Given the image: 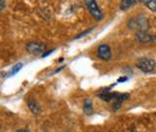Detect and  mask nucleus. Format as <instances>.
<instances>
[{
  "label": "nucleus",
  "instance_id": "obj_1",
  "mask_svg": "<svg viewBox=\"0 0 156 132\" xmlns=\"http://www.w3.org/2000/svg\"><path fill=\"white\" fill-rule=\"evenodd\" d=\"M127 26H128V28L131 29V31H135L136 32L148 31L149 21H148V19L146 17L139 15V16L131 18L128 21Z\"/></svg>",
  "mask_w": 156,
  "mask_h": 132
},
{
  "label": "nucleus",
  "instance_id": "obj_2",
  "mask_svg": "<svg viewBox=\"0 0 156 132\" xmlns=\"http://www.w3.org/2000/svg\"><path fill=\"white\" fill-rule=\"evenodd\" d=\"M136 68H139L140 72L144 73L152 72L156 68V63L153 59L150 58H141L136 63Z\"/></svg>",
  "mask_w": 156,
  "mask_h": 132
},
{
  "label": "nucleus",
  "instance_id": "obj_3",
  "mask_svg": "<svg viewBox=\"0 0 156 132\" xmlns=\"http://www.w3.org/2000/svg\"><path fill=\"white\" fill-rule=\"evenodd\" d=\"M85 4L92 16L94 17L97 21H101L102 17H104V15H102L101 10L100 9L99 5L96 2V0H85Z\"/></svg>",
  "mask_w": 156,
  "mask_h": 132
},
{
  "label": "nucleus",
  "instance_id": "obj_4",
  "mask_svg": "<svg viewBox=\"0 0 156 132\" xmlns=\"http://www.w3.org/2000/svg\"><path fill=\"white\" fill-rule=\"evenodd\" d=\"M136 40L140 44H150L155 41L156 36L148 32V31H139L136 32Z\"/></svg>",
  "mask_w": 156,
  "mask_h": 132
},
{
  "label": "nucleus",
  "instance_id": "obj_5",
  "mask_svg": "<svg viewBox=\"0 0 156 132\" xmlns=\"http://www.w3.org/2000/svg\"><path fill=\"white\" fill-rule=\"evenodd\" d=\"M26 49L28 53L33 54V55H39V54H42L46 49V45L44 43L41 42H36V41H32L27 44Z\"/></svg>",
  "mask_w": 156,
  "mask_h": 132
},
{
  "label": "nucleus",
  "instance_id": "obj_6",
  "mask_svg": "<svg viewBox=\"0 0 156 132\" xmlns=\"http://www.w3.org/2000/svg\"><path fill=\"white\" fill-rule=\"evenodd\" d=\"M97 55L102 61H109L112 56L111 49L107 44H101V45L98 47Z\"/></svg>",
  "mask_w": 156,
  "mask_h": 132
},
{
  "label": "nucleus",
  "instance_id": "obj_7",
  "mask_svg": "<svg viewBox=\"0 0 156 132\" xmlns=\"http://www.w3.org/2000/svg\"><path fill=\"white\" fill-rule=\"evenodd\" d=\"M119 95H120V93L110 92V91H104V92H101V94H99V97L105 102H112V103H113L117 99V98L119 97Z\"/></svg>",
  "mask_w": 156,
  "mask_h": 132
},
{
  "label": "nucleus",
  "instance_id": "obj_8",
  "mask_svg": "<svg viewBox=\"0 0 156 132\" xmlns=\"http://www.w3.org/2000/svg\"><path fill=\"white\" fill-rule=\"evenodd\" d=\"M27 107L33 115H39L41 112V107L34 99H29L27 101Z\"/></svg>",
  "mask_w": 156,
  "mask_h": 132
},
{
  "label": "nucleus",
  "instance_id": "obj_9",
  "mask_svg": "<svg viewBox=\"0 0 156 132\" xmlns=\"http://www.w3.org/2000/svg\"><path fill=\"white\" fill-rule=\"evenodd\" d=\"M129 98V94H127V93H123V94H120L119 97L117 98V99L112 103V107H113V111H118L122 104L128 99Z\"/></svg>",
  "mask_w": 156,
  "mask_h": 132
},
{
  "label": "nucleus",
  "instance_id": "obj_10",
  "mask_svg": "<svg viewBox=\"0 0 156 132\" xmlns=\"http://www.w3.org/2000/svg\"><path fill=\"white\" fill-rule=\"evenodd\" d=\"M83 111L87 115V116H91L94 112V109H93V102L91 99H86L84 102V105H83Z\"/></svg>",
  "mask_w": 156,
  "mask_h": 132
},
{
  "label": "nucleus",
  "instance_id": "obj_11",
  "mask_svg": "<svg viewBox=\"0 0 156 132\" xmlns=\"http://www.w3.org/2000/svg\"><path fill=\"white\" fill-rule=\"evenodd\" d=\"M136 3V0H121L120 9L122 11H126L129 8H131Z\"/></svg>",
  "mask_w": 156,
  "mask_h": 132
},
{
  "label": "nucleus",
  "instance_id": "obj_12",
  "mask_svg": "<svg viewBox=\"0 0 156 132\" xmlns=\"http://www.w3.org/2000/svg\"><path fill=\"white\" fill-rule=\"evenodd\" d=\"M22 68H23V64L22 63H18L16 64L12 68H11V71H10V72L8 73V76H13L15 75L16 73H18L20 71L22 70Z\"/></svg>",
  "mask_w": 156,
  "mask_h": 132
},
{
  "label": "nucleus",
  "instance_id": "obj_13",
  "mask_svg": "<svg viewBox=\"0 0 156 132\" xmlns=\"http://www.w3.org/2000/svg\"><path fill=\"white\" fill-rule=\"evenodd\" d=\"M146 7H147L150 11L156 12V0H149L148 2L145 3Z\"/></svg>",
  "mask_w": 156,
  "mask_h": 132
},
{
  "label": "nucleus",
  "instance_id": "obj_14",
  "mask_svg": "<svg viewBox=\"0 0 156 132\" xmlns=\"http://www.w3.org/2000/svg\"><path fill=\"white\" fill-rule=\"evenodd\" d=\"M90 31H92V28L91 29H89V31H84L83 33H81V34H79L76 38H81L82 36H84V35H86V34H88V33H90Z\"/></svg>",
  "mask_w": 156,
  "mask_h": 132
},
{
  "label": "nucleus",
  "instance_id": "obj_15",
  "mask_svg": "<svg viewBox=\"0 0 156 132\" xmlns=\"http://www.w3.org/2000/svg\"><path fill=\"white\" fill-rule=\"evenodd\" d=\"M128 80V77L127 76H124V77H120V78H118V82H124V81H127Z\"/></svg>",
  "mask_w": 156,
  "mask_h": 132
},
{
  "label": "nucleus",
  "instance_id": "obj_16",
  "mask_svg": "<svg viewBox=\"0 0 156 132\" xmlns=\"http://www.w3.org/2000/svg\"><path fill=\"white\" fill-rule=\"evenodd\" d=\"M54 50H50V51H47V52H45L44 54H42V57H47L48 55H50V54L53 52Z\"/></svg>",
  "mask_w": 156,
  "mask_h": 132
},
{
  "label": "nucleus",
  "instance_id": "obj_17",
  "mask_svg": "<svg viewBox=\"0 0 156 132\" xmlns=\"http://www.w3.org/2000/svg\"><path fill=\"white\" fill-rule=\"evenodd\" d=\"M4 8V0H0V10Z\"/></svg>",
  "mask_w": 156,
  "mask_h": 132
},
{
  "label": "nucleus",
  "instance_id": "obj_18",
  "mask_svg": "<svg viewBox=\"0 0 156 132\" xmlns=\"http://www.w3.org/2000/svg\"><path fill=\"white\" fill-rule=\"evenodd\" d=\"M17 132H30V131H28V130H26V129H22V130H18Z\"/></svg>",
  "mask_w": 156,
  "mask_h": 132
},
{
  "label": "nucleus",
  "instance_id": "obj_19",
  "mask_svg": "<svg viewBox=\"0 0 156 132\" xmlns=\"http://www.w3.org/2000/svg\"><path fill=\"white\" fill-rule=\"evenodd\" d=\"M140 1L141 3H144V4H145L146 2H148V1H149V0H140Z\"/></svg>",
  "mask_w": 156,
  "mask_h": 132
}]
</instances>
